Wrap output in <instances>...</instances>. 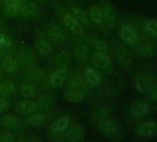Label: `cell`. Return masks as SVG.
Wrapping results in <instances>:
<instances>
[{
    "label": "cell",
    "mask_w": 157,
    "mask_h": 142,
    "mask_svg": "<svg viewBox=\"0 0 157 142\" xmlns=\"http://www.w3.org/2000/svg\"><path fill=\"white\" fill-rule=\"evenodd\" d=\"M136 90L157 104V75L151 71H140L133 75Z\"/></svg>",
    "instance_id": "6da1fadb"
},
{
    "label": "cell",
    "mask_w": 157,
    "mask_h": 142,
    "mask_svg": "<svg viewBox=\"0 0 157 142\" xmlns=\"http://www.w3.org/2000/svg\"><path fill=\"white\" fill-rule=\"evenodd\" d=\"M118 33L123 43L130 49H133L142 39H144L142 32L131 23H123L119 28Z\"/></svg>",
    "instance_id": "7a4b0ae2"
},
{
    "label": "cell",
    "mask_w": 157,
    "mask_h": 142,
    "mask_svg": "<svg viewBox=\"0 0 157 142\" xmlns=\"http://www.w3.org/2000/svg\"><path fill=\"white\" fill-rule=\"evenodd\" d=\"M135 55L139 58H151L157 54V46L152 40L142 39L133 49Z\"/></svg>",
    "instance_id": "3957f363"
},
{
    "label": "cell",
    "mask_w": 157,
    "mask_h": 142,
    "mask_svg": "<svg viewBox=\"0 0 157 142\" xmlns=\"http://www.w3.org/2000/svg\"><path fill=\"white\" fill-rule=\"evenodd\" d=\"M135 132L141 138H151L157 136V121L142 120L140 121L135 127Z\"/></svg>",
    "instance_id": "277c9868"
},
{
    "label": "cell",
    "mask_w": 157,
    "mask_h": 142,
    "mask_svg": "<svg viewBox=\"0 0 157 142\" xmlns=\"http://www.w3.org/2000/svg\"><path fill=\"white\" fill-rule=\"evenodd\" d=\"M151 104L145 100H137L135 101L130 108H129V114L133 119L140 120L145 118L147 115L151 114Z\"/></svg>",
    "instance_id": "5b68a950"
},
{
    "label": "cell",
    "mask_w": 157,
    "mask_h": 142,
    "mask_svg": "<svg viewBox=\"0 0 157 142\" xmlns=\"http://www.w3.org/2000/svg\"><path fill=\"white\" fill-rule=\"evenodd\" d=\"M99 131L107 137L116 136L119 132V125L117 121L112 117H105L98 121Z\"/></svg>",
    "instance_id": "8992f818"
},
{
    "label": "cell",
    "mask_w": 157,
    "mask_h": 142,
    "mask_svg": "<svg viewBox=\"0 0 157 142\" xmlns=\"http://www.w3.org/2000/svg\"><path fill=\"white\" fill-rule=\"evenodd\" d=\"M143 35L151 40H157V20L153 18H143L140 22Z\"/></svg>",
    "instance_id": "52a82bcc"
},
{
    "label": "cell",
    "mask_w": 157,
    "mask_h": 142,
    "mask_svg": "<svg viewBox=\"0 0 157 142\" xmlns=\"http://www.w3.org/2000/svg\"><path fill=\"white\" fill-rule=\"evenodd\" d=\"M91 62L97 69L107 70L112 66V60L107 53L94 51L91 55Z\"/></svg>",
    "instance_id": "ba28073f"
},
{
    "label": "cell",
    "mask_w": 157,
    "mask_h": 142,
    "mask_svg": "<svg viewBox=\"0 0 157 142\" xmlns=\"http://www.w3.org/2000/svg\"><path fill=\"white\" fill-rule=\"evenodd\" d=\"M114 54H115L117 61L118 62V64L121 66H123L125 68L131 67L132 63H131L130 55H129L128 52L127 51V49L123 45L117 44L114 49Z\"/></svg>",
    "instance_id": "9c48e42d"
},
{
    "label": "cell",
    "mask_w": 157,
    "mask_h": 142,
    "mask_svg": "<svg viewBox=\"0 0 157 142\" xmlns=\"http://www.w3.org/2000/svg\"><path fill=\"white\" fill-rule=\"evenodd\" d=\"M34 47L37 53L44 56H47L48 54H51V51H52L50 43L44 38V34L41 32H37V36L34 41Z\"/></svg>",
    "instance_id": "30bf717a"
},
{
    "label": "cell",
    "mask_w": 157,
    "mask_h": 142,
    "mask_svg": "<svg viewBox=\"0 0 157 142\" xmlns=\"http://www.w3.org/2000/svg\"><path fill=\"white\" fill-rule=\"evenodd\" d=\"M84 79L90 87H96L102 81V76L99 71L93 66H86L84 69Z\"/></svg>",
    "instance_id": "8fae6325"
},
{
    "label": "cell",
    "mask_w": 157,
    "mask_h": 142,
    "mask_svg": "<svg viewBox=\"0 0 157 142\" xmlns=\"http://www.w3.org/2000/svg\"><path fill=\"white\" fill-rule=\"evenodd\" d=\"M63 22H64L66 28L68 31H70L72 33L77 34V35H80V34L83 33L82 26L73 16H71L67 13H65L63 15Z\"/></svg>",
    "instance_id": "7c38bea8"
},
{
    "label": "cell",
    "mask_w": 157,
    "mask_h": 142,
    "mask_svg": "<svg viewBox=\"0 0 157 142\" xmlns=\"http://www.w3.org/2000/svg\"><path fill=\"white\" fill-rule=\"evenodd\" d=\"M70 117L69 116H62L56 120L50 126V134L54 136H60L63 132H65L70 124Z\"/></svg>",
    "instance_id": "4fadbf2b"
},
{
    "label": "cell",
    "mask_w": 157,
    "mask_h": 142,
    "mask_svg": "<svg viewBox=\"0 0 157 142\" xmlns=\"http://www.w3.org/2000/svg\"><path fill=\"white\" fill-rule=\"evenodd\" d=\"M104 24L108 28H113L117 23V15L114 9L109 4H105L102 7Z\"/></svg>",
    "instance_id": "5bb4252c"
},
{
    "label": "cell",
    "mask_w": 157,
    "mask_h": 142,
    "mask_svg": "<svg viewBox=\"0 0 157 142\" xmlns=\"http://www.w3.org/2000/svg\"><path fill=\"white\" fill-rule=\"evenodd\" d=\"M64 97L66 101L76 103L82 102L85 98V93L80 88H67L65 92Z\"/></svg>",
    "instance_id": "9a60e30c"
},
{
    "label": "cell",
    "mask_w": 157,
    "mask_h": 142,
    "mask_svg": "<svg viewBox=\"0 0 157 142\" xmlns=\"http://www.w3.org/2000/svg\"><path fill=\"white\" fill-rule=\"evenodd\" d=\"M67 78V69L65 67H60L57 70H56L54 73H52V75L50 76V84L55 88H58L61 85H63Z\"/></svg>",
    "instance_id": "2e32d148"
},
{
    "label": "cell",
    "mask_w": 157,
    "mask_h": 142,
    "mask_svg": "<svg viewBox=\"0 0 157 142\" xmlns=\"http://www.w3.org/2000/svg\"><path fill=\"white\" fill-rule=\"evenodd\" d=\"M64 136V140L67 141H82L84 139V135L82 128L80 125H76L70 129H68Z\"/></svg>",
    "instance_id": "e0dca14e"
},
{
    "label": "cell",
    "mask_w": 157,
    "mask_h": 142,
    "mask_svg": "<svg viewBox=\"0 0 157 142\" xmlns=\"http://www.w3.org/2000/svg\"><path fill=\"white\" fill-rule=\"evenodd\" d=\"M15 109L21 114H31L33 113L37 112L39 107L36 103L30 101H21L16 104Z\"/></svg>",
    "instance_id": "ac0fdd59"
},
{
    "label": "cell",
    "mask_w": 157,
    "mask_h": 142,
    "mask_svg": "<svg viewBox=\"0 0 157 142\" xmlns=\"http://www.w3.org/2000/svg\"><path fill=\"white\" fill-rule=\"evenodd\" d=\"M47 34L49 39L54 42V43H62L65 41L66 36H65V32H63V30L61 29L60 26L56 25V24H51L47 30Z\"/></svg>",
    "instance_id": "d6986e66"
},
{
    "label": "cell",
    "mask_w": 157,
    "mask_h": 142,
    "mask_svg": "<svg viewBox=\"0 0 157 142\" xmlns=\"http://www.w3.org/2000/svg\"><path fill=\"white\" fill-rule=\"evenodd\" d=\"M39 11L38 7L36 6V4H34L32 1H27V0H24V1L21 2V15L29 18V17H33L35 16Z\"/></svg>",
    "instance_id": "ffe728a7"
},
{
    "label": "cell",
    "mask_w": 157,
    "mask_h": 142,
    "mask_svg": "<svg viewBox=\"0 0 157 142\" xmlns=\"http://www.w3.org/2000/svg\"><path fill=\"white\" fill-rule=\"evenodd\" d=\"M46 121V116L42 113H33L25 119V125L29 126H40Z\"/></svg>",
    "instance_id": "44dd1931"
},
{
    "label": "cell",
    "mask_w": 157,
    "mask_h": 142,
    "mask_svg": "<svg viewBox=\"0 0 157 142\" xmlns=\"http://www.w3.org/2000/svg\"><path fill=\"white\" fill-rule=\"evenodd\" d=\"M74 51L77 60L80 63L85 64L89 60V50L87 46L83 45L82 43H77L74 47Z\"/></svg>",
    "instance_id": "7402d4cb"
},
{
    "label": "cell",
    "mask_w": 157,
    "mask_h": 142,
    "mask_svg": "<svg viewBox=\"0 0 157 142\" xmlns=\"http://www.w3.org/2000/svg\"><path fill=\"white\" fill-rule=\"evenodd\" d=\"M21 0H6L5 7L8 14L11 16H19L21 15Z\"/></svg>",
    "instance_id": "603a6c76"
},
{
    "label": "cell",
    "mask_w": 157,
    "mask_h": 142,
    "mask_svg": "<svg viewBox=\"0 0 157 142\" xmlns=\"http://www.w3.org/2000/svg\"><path fill=\"white\" fill-rule=\"evenodd\" d=\"M88 43L92 47L95 49V51H100L104 53H108L109 52V45L103 40L99 38H88Z\"/></svg>",
    "instance_id": "cb8c5ba5"
},
{
    "label": "cell",
    "mask_w": 157,
    "mask_h": 142,
    "mask_svg": "<svg viewBox=\"0 0 157 142\" xmlns=\"http://www.w3.org/2000/svg\"><path fill=\"white\" fill-rule=\"evenodd\" d=\"M71 11L73 13V17L81 24L84 26L89 25V18L82 9L77 8V7H71Z\"/></svg>",
    "instance_id": "d4e9b609"
},
{
    "label": "cell",
    "mask_w": 157,
    "mask_h": 142,
    "mask_svg": "<svg viewBox=\"0 0 157 142\" xmlns=\"http://www.w3.org/2000/svg\"><path fill=\"white\" fill-rule=\"evenodd\" d=\"M89 13H90L91 20L94 23H96V24H103L104 23L102 8H100L98 6H92L90 8Z\"/></svg>",
    "instance_id": "484cf974"
},
{
    "label": "cell",
    "mask_w": 157,
    "mask_h": 142,
    "mask_svg": "<svg viewBox=\"0 0 157 142\" xmlns=\"http://www.w3.org/2000/svg\"><path fill=\"white\" fill-rule=\"evenodd\" d=\"M15 92V86L13 82L10 80H5L0 83V96L10 97Z\"/></svg>",
    "instance_id": "4316f807"
},
{
    "label": "cell",
    "mask_w": 157,
    "mask_h": 142,
    "mask_svg": "<svg viewBox=\"0 0 157 142\" xmlns=\"http://www.w3.org/2000/svg\"><path fill=\"white\" fill-rule=\"evenodd\" d=\"M2 65H3V68L6 71H8V72H13V71H15L18 68L19 62L15 57L7 55L3 60Z\"/></svg>",
    "instance_id": "83f0119b"
},
{
    "label": "cell",
    "mask_w": 157,
    "mask_h": 142,
    "mask_svg": "<svg viewBox=\"0 0 157 142\" xmlns=\"http://www.w3.org/2000/svg\"><path fill=\"white\" fill-rule=\"evenodd\" d=\"M1 125L7 128H15L19 125V119L11 114H7L4 115L1 120H0Z\"/></svg>",
    "instance_id": "f1b7e54d"
},
{
    "label": "cell",
    "mask_w": 157,
    "mask_h": 142,
    "mask_svg": "<svg viewBox=\"0 0 157 142\" xmlns=\"http://www.w3.org/2000/svg\"><path fill=\"white\" fill-rule=\"evenodd\" d=\"M111 111H112V109H111V107H109V106H103V107H100V108L96 109V110L93 113V114H92L93 119H94V120L100 121L101 119L107 117L108 114L111 113Z\"/></svg>",
    "instance_id": "f546056e"
},
{
    "label": "cell",
    "mask_w": 157,
    "mask_h": 142,
    "mask_svg": "<svg viewBox=\"0 0 157 142\" xmlns=\"http://www.w3.org/2000/svg\"><path fill=\"white\" fill-rule=\"evenodd\" d=\"M38 104V107L39 108H42L44 110H47L49 108H51L54 104V102L53 100L51 99V97L47 96V95H44V96H41L38 100V102L36 103Z\"/></svg>",
    "instance_id": "4dcf8cb0"
},
{
    "label": "cell",
    "mask_w": 157,
    "mask_h": 142,
    "mask_svg": "<svg viewBox=\"0 0 157 142\" xmlns=\"http://www.w3.org/2000/svg\"><path fill=\"white\" fill-rule=\"evenodd\" d=\"M34 60H35V57L33 54L32 53V51L30 50H25L21 54V61L24 65H30L34 62Z\"/></svg>",
    "instance_id": "1f68e13d"
},
{
    "label": "cell",
    "mask_w": 157,
    "mask_h": 142,
    "mask_svg": "<svg viewBox=\"0 0 157 142\" xmlns=\"http://www.w3.org/2000/svg\"><path fill=\"white\" fill-rule=\"evenodd\" d=\"M21 93L25 98H32L35 94V90H34V88H33V86L32 84L26 83V84H23L21 86Z\"/></svg>",
    "instance_id": "d6a6232c"
},
{
    "label": "cell",
    "mask_w": 157,
    "mask_h": 142,
    "mask_svg": "<svg viewBox=\"0 0 157 142\" xmlns=\"http://www.w3.org/2000/svg\"><path fill=\"white\" fill-rule=\"evenodd\" d=\"M83 80L81 76L74 75L67 81V88H81L82 86Z\"/></svg>",
    "instance_id": "836d02e7"
},
{
    "label": "cell",
    "mask_w": 157,
    "mask_h": 142,
    "mask_svg": "<svg viewBox=\"0 0 157 142\" xmlns=\"http://www.w3.org/2000/svg\"><path fill=\"white\" fill-rule=\"evenodd\" d=\"M68 53L66 52H59L56 57V63L61 65V67H65L68 65L69 62V58H68Z\"/></svg>",
    "instance_id": "e575fe53"
},
{
    "label": "cell",
    "mask_w": 157,
    "mask_h": 142,
    "mask_svg": "<svg viewBox=\"0 0 157 142\" xmlns=\"http://www.w3.org/2000/svg\"><path fill=\"white\" fill-rule=\"evenodd\" d=\"M12 50V43L10 41V39H8V41L0 45V56H7L9 55V54L11 52Z\"/></svg>",
    "instance_id": "d590c367"
},
{
    "label": "cell",
    "mask_w": 157,
    "mask_h": 142,
    "mask_svg": "<svg viewBox=\"0 0 157 142\" xmlns=\"http://www.w3.org/2000/svg\"><path fill=\"white\" fill-rule=\"evenodd\" d=\"M30 77L35 80H40L44 78V72L40 68H33L30 71Z\"/></svg>",
    "instance_id": "8d00e7d4"
},
{
    "label": "cell",
    "mask_w": 157,
    "mask_h": 142,
    "mask_svg": "<svg viewBox=\"0 0 157 142\" xmlns=\"http://www.w3.org/2000/svg\"><path fill=\"white\" fill-rule=\"evenodd\" d=\"M16 140V136L10 132H5L0 135V142H13Z\"/></svg>",
    "instance_id": "74e56055"
},
{
    "label": "cell",
    "mask_w": 157,
    "mask_h": 142,
    "mask_svg": "<svg viewBox=\"0 0 157 142\" xmlns=\"http://www.w3.org/2000/svg\"><path fill=\"white\" fill-rule=\"evenodd\" d=\"M10 101L7 99V97L0 96V112H4L9 109L10 107Z\"/></svg>",
    "instance_id": "f35d334b"
},
{
    "label": "cell",
    "mask_w": 157,
    "mask_h": 142,
    "mask_svg": "<svg viewBox=\"0 0 157 142\" xmlns=\"http://www.w3.org/2000/svg\"><path fill=\"white\" fill-rule=\"evenodd\" d=\"M8 37L7 36H5L3 33H1V32H0V45H1V44H3V43H5L7 41H8Z\"/></svg>",
    "instance_id": "ab89813d"
},
{
    "label": "cell",
    "mask_w": 157,
    "mask_h": 142,
    "mask_svg": "<svg viewBox=\"0 0 157 142\" xmlns=\"http://www.w3.org/2000/svg\"><path fill=\"white\" fill-rule=\"evenodd\" d=\"M38 1H40V2H45L46 0H38Z\"/></svg>",
    "instance_id": "60d3db41"
}]
</instances>
